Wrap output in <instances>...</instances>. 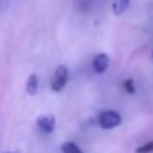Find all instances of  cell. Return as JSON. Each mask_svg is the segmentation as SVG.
<instances>
[{
	"label": "cell",
	"instance_id": "obj_8",
	"mask_svg": "<svg viewBox=\"0 0 153 153\" xmlns=\"http://www.w3.org/2000/svg\"><path fill=\"white\" fill-rule=\"evenodd\" d=\"M152 152H153V140L144 143L143 146H140V147L135 150V153H152Z\"/></svg>",
	"mask_w": 153,
	"mask_h": 153
},
{
	"label": "cell",
	"instance_id": "obj_1",
	"mask_svg": "<svg viewBox=\"0 0 153 153\" xmlns=\"http://www.w3.org/2000/svg\"><path fill=\"white\" fill-rule=\"evenodd\" d=\"M68 82V68L65 65H58L51 77V89L53 92H61Z\"/></svg>",
	"mask_w": 153,
	"mask_h": 153
},
{
	"label": "cell",
	"instance_id": "obj_2",
	"mask_svg": "<svg viewBox=\"0 0 153 153\" xmlns=\"http://www.w3.org/2000/svg\"><path fill=\"white\" fill-rule=\"evenodd\" d=\"M120 122H122V117L114 110H105L98 116V123L102 129H113V128L119 126Z\"/></svg>",
	"mask_w": 153,
	"mask_h": 153
},
{
	"label": "cell",
	"instance_id": "obj_3",
	"mask_svg": "<svg viewBox=\"0 0 153 153\" xmlns=\"http://www.w3.org/2000/svg\"><path fill=\"white\" fill-rule=\"evenodd\" d=\"M55 125H56V119L53 114H42L37 117V126L45 134H51L55 129Z\"/></svg>",
	"mask_w": 153,
	"mask_h": 153
},
{
	"label": "cell",
	"instance_id": "obj_9",
	"mask_svg": "<svg viewBox=\"0 0 153 153\" xmlns=\"http://www.w3.org/2000/svg\"><path fill=\"white\" fill-rule=\"evenodd\" d=\"M123 88H125V91H126L128 94H134V92H135L134 80H132V79H126V80L123 82Z\"/></svg>",
	"mask_w": 153,
	"mask_h": 153
},
{
	"label": "cell",
	"instance_id": "obj_5",
	"mask_svg": "<svg viewBox=\"0 0 153 153\" xmlns=\"http://www.w3.org/2000/svg\"><path fill=\"white\" fill-rule=\"evenodd\" d=\"M37 88H39V79L36 74H30L28 79H27V83H25V91L28 95H36L37 94Z\"/></svg>",
	"mask_w": 153,
	"mask_h": 153
},
{
	"label": "cell",
	"instance_id": "obj_4",
	"mask_svg": "<svg viewBox=\"0 0 153 153\" xmlns=\"http://www.w3.org/2000/svg\"><path fill=\"white\" fill-rule=\"evenodd\" d=\"M108 65H110V58H108V55L107 53H98V55H95V58L92 59V68H94V71L95 73H104L107 68H108Z\"/></svg>",
	"mask_w": 153,
	"mask_h": 153
},
{
	"label": "cell",
	"instance_id": "obj_7",
	"mask_svg": "<svg viewBox=\"0 0 153 153\" xmlns=\"http://www.w3.org/2000/svg\"><path fill=\"white\" fill-rule=\"evenodd\" d=\"M61 152L62 153H83L82 149H80L76 143H73V141H65V143H62Z\"/></svg>",
	"mask_w": 153,
	"mask_h": 153
},
{
	"label": "cell",
	"instance_id": "obj_10",
	"mask_svg": "<svg viewBox=\"0 0 153 153\" xmlns=\"http://www.w3.org/2000/svg\"><path fill=\"white\" fill-rule=\"evenodd\" d=\"M6 153H18V152H6Z\"/></svg>",
	"mask_w": 153,
	"mask_h": 153
},
{
	"label": "cell",
	"instance_id": "obj_6",
	"mask_svg": "<svg viewBox=\"0 0 153 153\" xmlns=\"http://www.w3.org/2000/svg\"><path fill=\"white\" fill-rule=\"evenodd\" d=\"M129 7V0H113L111 1V12L114 15H122Z\"/></svg>",
	"mask_w": 153,
	"mask_h": 153
}]
</instances>
